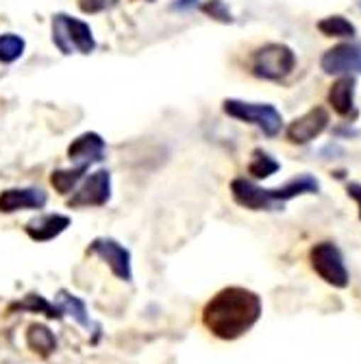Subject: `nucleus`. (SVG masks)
Wrapping results in <instances>:
<instances>
[{
	"instance_id": "obj_29",
	"label": "nucleus",
	"mask_w": 361,
	"mask_h": 364,
	"mask_svg": "<svg viewBox=\"0 0 361 364\" xmlns=\"http://www.w3.org/2000/svg\"><path fill=\"white\" fill-rule=\"evenodd\" d=\"M148 3H152V0H148Z\"/></svg>"
},
{
	"instance_id": "obj_1",
	"label": "nucleus",
	"mask_w": 361,
	"mask_h": 364,
	"mask_svg": "<svg viewBox=\"0 0 361 364\" xmlns=\"http://www.w3.org/2000/svg\"><path fill=\"white\" fill-rule=\"evenodd\" d=\"M261 296L248 288L220 290L203 308V325L220 341H238L261 318Z\"/></svg>"
},
{
	"instance_id": "obj_19",
	"label": "nucleus",
	"mask_w": 361,
	"mask_h": 364,
	"mask_svg": "<svg viewBox=\"0 0 361 364\" xmlns=\"http://www.w3.org/2000/svg\"><path fill=\"white\" fill-rule=\"evenodd\" d=\"M85 173H87V168H83V166L59 168V171H52L50 183H52V188H55L59 194L65 196V194H70V192L77 190V186H79V181L85 177Z\"/></svg>"
},
{
	"instance_id": "obj_22",
	"label": "nucleus",
	"mask_w": 361,
	"mask_h": 364,
	"mask_svg": "<svg viewBox=\"0 0 361 364\" xmlns=\"http://www.w3.org/2000/svg\"><path fill=\"white\" fill-rule=\"evenodd\" d=\"M11 310H28V312L46 314L48 318H61V314H63L61 308H55L52 304H48L42 294H26V299L22 304H16Z\"/></svg>"
},
{
	"instance_id": "obj_2",
	"label": "nucleus",
	"mask_w": 361,
	"mask_h": 364,
	"mask_svg": "<svg viewBox=\"0 0 361 364\" xmlns=\"http://www.w3.org/2000/svg\"><path fill=\"white\" fill-rule=\"evenodd\" d=\"M52 44L61 55H91L96 48L91 26L74 16L55 14L52 16Z\"/></svg>"
},
{
	"instance_id": "obj_23",
	"label": "nucleus",
	"mask_w": 361,
	"mask_h": 364,
	"mask_svg": "<svg viewBox=\"0 0 361 364\" xmlns=\"http://www.w3.org/2000/svg\"><path fill=\"white\" fill-rule=\"evenodd\" d=\"M196 9H201V11L207 14L211 20H218V22H222V24H231V22H233V14L228 11V7H226L224 0H207V3L199 5Z\"/></svg>"
},
{
	"instance_id": "obj_12",
	"label": "nucleus",
	"mask_w": 361,
	"mask_h": 364,
	"mask_svg": "<svg viewBox=\"0 0 361 364\" xmlns=\"http://www.w3.org/2000/svg\"><path fill=\"white\" fill-rule=\"evenodd\" d=\"M48 194L42 188H7L0 192V212L13 214L20 210H42Z\"/></svg>"
},
{
	"instance_id": "obj_13",
	"label": "nucleus",
	"mask_w": 361,
	"mask_h": 364,
	"mask_svg": "<svg viewBox=\"0 0 361 364\" xmlns=\"http://www.w3.org/2000/svg\"><path fill=\"white\" fill-rule=\"evenodd\" d=\"M355 94H357V77L344 75L338 81H333V85L329 87V105L333 107V112L342 118H357V105H355Z\"/></svg>"
},
{
	"instance_id": "obj_9",
	"label": "nucleus",
	"mask_w": 361,
	"mask_h": 364,
	"mask_svg": "<svg viewBox=\"0 0 361 364\" xmlns=\"http://www.w3.org/2000/svg\"><path fill=\"white\" fill-rule=\"evenodd\" d=\"M94 255L101 257L107 267L111 269V273L122 279V282H133V267H130V251L120 245L113 238H96L91 240L89 249Z\"/></svg>"
},
{
	"instance_id": "obj_21",
	"label": "nucleus",
	"mask_w": 361,
	"mask_h": 364,
	"mask_svg": "<svg viewBox=\"0 0 361 364\" xmlns=\"http://www.w3.org/2000/svg\"><path fill=\"white\" fill-rule=\"evenodd\" d=\"M26 50L24 38L16 36V33H3L0 36V63H13L18 61Z\"/></svg>"
},
{
	"instance_id": "obj_3",
	"label": "nucleus",
	"mask_w": 361,
	"mask_h": 364,
	"mask_svg": "<svg viewBox=\"0 0 361 364\" xmlns=\"http://www.w3.org/2000/svg\"><path fill=\"white\" fill-rule=\"evenodd\" d=\"M296 53L287 44H264L250 55V73L264 81H283L296 68Z\"/></svg>"
},
{
	"instance_id": "obj_17",
	"label": "nucleus",
	"mask_w": 361,
	"mask_h": 364,
	"mask_svg": "<svg viewBox=\"0 0 361 364\" xmlns=\"http://www.w3.org/2000/svg\"><path fill=\"white\" fill-rule=\"evenodd\" d=\"M26 345L30 351H35L42 358H46L57 349V338L46 325L35 323V325H28V329H26Z\"/></svg>"
},
{
	"instance_id": "obj_24",
	"label": "nucleus",
	"mask_w": 361,
	"mask_h": 364,
	"mask_svg": "<svg viewBox=\"0 0 361 364\" xmlns=\"http://www.w3.org/2000/svg\"><path fill=\"white\" fill-rule=\"evenodd\" d=\"M120 0H79V9L83 14H103V11H111L113 7H118Z\"/></svg>"
},
{
	"instance_id": "obj_7",
	"label": "nucleus",
	"mask_w": 361,
	"mask_h": 364,
	"mask_svg": "<svg viewBox=\"0 0 361 364\" xmlns=\"http://www.w3.org/2000/svg\"><path fill=\"white\" fill-rule=\"evenodd\" d=\"M320 68L324 75L331 77H359L361 75V42H342L333 48H329L322 59H320Z\"/></svg>"
},
{
	"instance_id": "obj_11",
	"label": "nucleus",
	"mask_w": 361,
	"mask_h": 364,
	"mask_svg": "<svg viewBox=\"0 0 361 364\" xmlns=\"http://www.w3.org/2000/svg\"><path fill=\"white\" fill-rule=\"evenodd\" d=\"M231 194H233V201L246 210H252V212H274L277 210L270 194H268V188H261L246 177H238L231 181Z\"/></svg>"
},
{
	"instance_id": "obj_4",
	"label": "nucleus",
	"mask_w": 361,
	"mask_h": 364,
	"mask_svg": "<svg viewBox=\"0 0 361 364\" xmlns=\"http://www.w3.org/2000/svg\"><path fill=\"white\" fill-rule=\"evenodd\" d=\"M222 112L228 118L255 124L268 138H277L283 131V114L270 103H248L240 101V98H226L222 103Z\"/></svg>"
},
{
	"instance_id": "obj_28",
	"label": "nucleus",
	"mask_w": 361,
	"mask_h": 364,
	"mask_svg": "<svg viewBox=\"0 0 361 364\" xmlns=\"http://www.w3.org/2000/svg\"><path fill=\"white\" fill-rule=\"evenodd\" d=\"M357 7H359V9H361V0H357Z\"/></svg>"
},
{
	"instance_id": "obj_15",
	"label": "nucleus",
	"mask_w": 361,
	"mask_h": 364,
	"mask_svg": "<svg viewBox=\"0 0 361 364\" xmlns=\"http://www.w3.org/2000/svg\"><path fill=\"white\" fill-rule=\"evenodd\" d=\"M70 216L65 214H44L26 223V236L35 242H48L61 236L65 229L70 227Z\"/></svg>"
},
{
	"instance_id": "obj_18",
	"label": "nucleus",
	"mask_w": 361,
	"mask_h": 364,
	"mask_svg": "<svg viewBox=\"0 0 361 364\" xmlns=\"http://www.w3.org/2000/svg\"><path fill=\"white\" fill-rule=\"evenodd\" d=\"M279 171H281V161L274 159L268 151H264V149H255L252 151L250 164H248V175L252 179H268Z\"/></svg>"
},
{
	"instance_id": "obj_14",
	"label": "nucleus",
	"mask_w": 361,
	"mask_h": 364,
	"mask_svg": "<svg viewBox=\"0 0 361 364\" xmlns=\"http://www.w3.org/2000/svg\"><path fill=\"white\" fill-rule=\"evenodd\" d=\"M318 192H320V181L309 173H303L299 177L289 179L281 188H268V194H270L277 210H283V205L287 201H291V198L303 196V194H318Z\"/></svg>"
},
{
	"instance_id": "obj_5",
	"label": "nucleus",
	"mask_w": 361,
	"mask_h": 364,
	"mask_svg": "<svg viewBox=\"0 0 361 364\" xmlns=\"http://www.w3.org/2000/svg\"><path fill=\"white\" fill-rule=\"evenodd\" d=\"M309 262H311V269L320 275V279H324L329 286H333V288L348 286L350 275H348L344 255L338 245H333V242L313 245L309 251Z\"/></svg>"
},
{
	"instance_id": "obj_27",
	"label": "nucleus",
	"mask_w": 361,
	"mask_h": 364,
	"mask_svg": "<svg viewBox=\"0 0 361 364\" xmlns=\"http://www.w3.org/2000/svg\"><path fill=\"white\" fill-rule=\"evenodd\" d=\"M333 134H335V138H357V136H361V131L352 129V127H338Z\"/></svg>"
},
{
	"instance_id": "obj_10",
	"label": "nucleus",
	"mask_w": 361,
	"mask_h": 364,
	"mask_svg": "<svg viewBox=\"0 0 361 364\" xmlns=\"http://www.w3.org/2000/svg\"><path fill=\"white\" fill-rule=\"evenodd\" d=\"M107 155V144L101 134L96 131H85L79 138H74L68 146V159L74 166H83L89 171L94 164H101Z\"/></svg>"
},
{
	"instance_id": "obj_16",
	"label": "nucleus",
	"mask_w": 361,
	"mask_h": 364,
	"mask_svg": "<svg viewBox=\"0 0 361 364\" xmlns=\"http://www.w3.org/2000/svg\"><path fill=\"white\" fill-rule=\"evenodd\" d=\"M318 31L324 38H340V40H355L357 36V26L346 18V16H326L322 20H318Z\"/></svg>"
},
{
	"instance_id": "obj_6",
	"label": "nucleus",
	"mask_w": 361,
	"mask_h": 364,
	"mask_svg": "<svg viewBox=\"0 0 361 364\" xmlns=\"http://www.w3.org/2000/svg\"><path fill=\"white\" fill-rule=\"evenodd\" d=\"M329 122H331L329 109L322 107V105H316V107H311L309 112H305L299 118H294L287 124L285 138H287V142L299 144V146L311 144L316 138H320L324 131L329 129Z\"/></svg>"
},
{
	"instance_id": "obj_25",
	"label": "nucleus",
	"mask_w": 361,
	"mask_h": 364,
	"mask_svg": "<svg viewBox=\"0 0 361 364\" xmlns=\"http://www.w3.org/2000/svg\"><path fill=\"white\" fill-rule=\"evenodd\" d=\"M201 5V0H174V3L170 5L172 11H191Z\"/></svg>"
},
{
	"instance_id": "obj_26",
	"label": "nucleus",
	"mask_w": 361,
	"mask_h": 364,
	"mask_svg": "<svg viewBox=\"0 0 361 364\" xmlns=\"http://www.w3.org/2000/svg\"><path fill=\"white\" fill-rule=\"evenodd\" d=\"M346 192H348L350 198H355V203H357V208H359V218H361V183H359V181H350V183L346 186Z\"/></svg>"
},
{
	"instance_id": "obj_20",
	"label": "nucleus",
	"mask_w": 361,
	"mask_h": 364,
	"mask_svg": "<svg viewBox=\"0 0 361 364\" xmlns=\"http://www.w3.org/2000/svg\"><path fill=\"white\" fill-rule=\"evenodd\" d=\"M59 308L63 310V314H70L81 327H89L91 325L87 308H85V301L79 299V296H74V294H70L68 290H59Z\"/></svg>"
},
{
	"instance_id": "obj_8",
	"label": "nucleus",
	"mask_w": 361,
	"mask_h": 364,
	"mask_svg": "<svg viewBox=\"0 0 361 364\" xmlns=\"http://www.w3.org/2000/svg\"><path fill=\"white\" fill-rule=\"evenodd\" d=\"M111 198V173L101 168L91 173L79 190L70 196L68 205L79 210V208H103L109 203Z\"/></svg>"
}]
</instances>
